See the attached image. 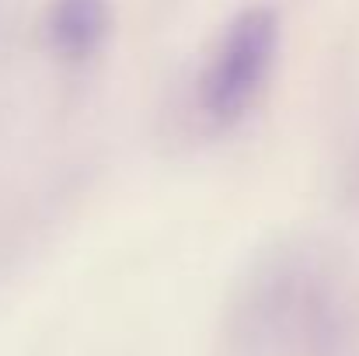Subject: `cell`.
Returning <instances> with one entry per match:
<instances>
[{
  "instance_id": "7a4b0ae2",
  "label": "cell",
  "mask_w": 359,
  "mask_h": 356,
  "mask_svg": "<svg viewBox=\"0 0 359 356\" xmlns=\"http://www.w3.org/2000/svg\"><path fill=\"white\" fill-rule=\"evenodd\" d=\"M112 32V0H53L46 14V35L56 56L88 60Z\"/></svg>"
},
{
  "instance_id": "6da1fadb",
  "label": "cell",
  "mask_w": 359,
  "mask_h": 356,
  "mask_svg": "<svg viewBox=\"0 0 359 356\" xmlns=\"http://www.w3.org/2000/svg\"><path fill=\"white\" fill-rule=\"evenodd\" d=\"M279 53V18L272 7H248L220 35L203 77L199 102L217 122H234L258 98Z\"/></svg>"
}]
</instances>
